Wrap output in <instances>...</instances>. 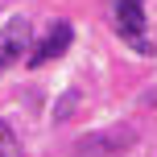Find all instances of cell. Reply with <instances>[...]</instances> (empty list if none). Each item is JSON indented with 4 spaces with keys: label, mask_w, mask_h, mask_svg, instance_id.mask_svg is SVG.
<instances>
[{
    "label": "cell",
    "mask_w": 157,
    "mask_h": 157,
    "mask_svg": "<svg viewBox=\"0 0 157 157\" xmlns=\"http://www.w3.org/2000/svg\"><path fill=\"white\" fill-rule=\"evenodd\" d=\"M128 145H136L132 128H112V132H95V136H87V141H78V153H87V157H112V153H124Z\"/></svg>",
    "instance_id": "277c9868"
},
{
    "label": "cell",
    "mask_w": 157,
    "mask_h": 157,
    "mask_svg": "<svg viewBox=\"0 0 157 157\" xmlns=\"http://www.w3.org/2000/svg\"><path fill=\"white\" fill-rule=\"evenodd\" d=\"M112 17H116V33L124 37V46H132L136 54H153L157 50V41L149 37L145 0H112Z\"/></svg>",
    "instance_id": "6da1fadb"
},
{
    "label": "cell",
    "mask_w": 157,
    "mask_h": 157,
    "mask_svg": "<svg viewBox=\"0 0 157 157\" xmlns=\"http://www.w3.org/2000/svg\"><path fill=\"white\" fill-rule=\"evenodd\" d=\"M145 103H149V108H157V91H149V95H145Z\"/></svg>",
    "instance_id": "8992f818"
},
{
    "label": "cell",
    "mask_w": 157,
    "mask_h": 157,
    "mask_svg": "<svg viewBox=\"0 0 157 157\" xmlns=\"http://www.w3.org/2000/svg\"><path fill=\"white\" fill-rule=\"evenodd\" d=\"M0 157H21V141L4 120H0Z\"/></svg>",
    "instance_id": "5b68a950"
},
{
    "label": "cell",
    "mask_w": 157,
    "mask_h": 157,
    "mask_svg": "<svg viewBox=\"0 0 157 157\" xmlns=\"http://www.w3.org/2000/svg\"><path fill=\"white\" fill-rule=\"evenodd\" d=\"M29 17H8L4 29H0V71H8V66H17L25 54H29Z\"/></svg>",
    "instance_id": "7a4b0ae2"
},
{
    "label": "cell",
    "mask_w": 157,
    "mask_h": 157,
    "mask_svg": "<svg viewBox=\"0 0 157 157\" xmlns=\"http://www.w3.org/2000/svg\"><path fill=\"white\" fill-rule=\"evenodd\" d=\"M71 41H75L71 21H54V25H50V33L29 50V66H46V62H54V58H62L66 50H71Z\"/></svg>",
    "instance_id": "3957f363"
}]
</instances>
